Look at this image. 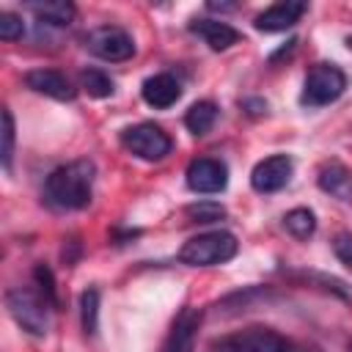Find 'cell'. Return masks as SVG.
<instances>
[{
	"label": "cell",
	"instance_id": "2",
	"mask_svg": "<svg viewBox=\"0 0 352 352\" xmlns=\"http://www.w3.org/2000/svg\"><path fill=\"white\" fill-rule=\"evenodd\" d=\"M6 308L28 336L44 338L50 333V300L41 292H33L28 286H14L6 292Z\"/></svg>",
	"mask_w": 352,
	"mask_h": 352
},
{
	"label": "cell",
	"instance_id": "20",
	"mask_svg": "<svg viewBox=\"0 0 352 352\" xmlns=\"http://www.w3.org/2000/svg\"><path fill=\"white\" fill-rule=\"evenodd\" d=\"M80 319H82V330L85 333H96V324H99V292L94 286L80 294Z\"/></svg>",
	"mask_w": 352,
	"mask_h": 352
},
{
	"label": "cell",
	"instance_id": "21",
	"mask_svg": "<svg viewBox=\"0 0 352 352\" xmlns=\"http://www.w3.org/2000/svg\"><path fill=\"white\" fill-rule=\"evenodd\" d=\"M184 212L195 223H214V220H223L226 217V209L217 201H198V204H190Z\"/></svg>",
	"mask_w": 352,
	"mask_h": 352
},
{
	"label": "cell",
	"instance_id": "23",
	"mask_svg": "<svg viewBox=\"0 0 352 352\" xmlns=\"http://www.w3.org/2000/svg\"><path fill=\"white\" fill-rule=\"evenodd\" d=\"M11 157H14V116L6 107L3 110V168H11Z\"/></svg>",
	"mask_w": 352,
	"mask_h": 352
},
{
	"label": "cell",
	"instance_id": "17",
	"mask_svg": "<svg viewBox=\"0 0 352 352\" xmlns=\"http://www.w3.org/2000/svg\"><path fill=\"white\" fill-rule=\"evenodd\" d=\"M217 121V104L209 99H201L195 104H190V110L184 113V126L192 135H206Z\"/></svg>",
	"mask_w": 352,
	"mask_h": 352
},
{
	"label": "cell",
	"instance_id": "25",
	"mask_svg": "<svg viewBox=\"0 0 352 352\" xmlns=\"http://www.w3.org/2000/svg\"><path fill=\"white\" fill-rule=\"evenodd\" d=\"M333 250H336L338 261L352 270V234H349V231H341V234L333 239Z\"/></svg>",
	"mask_w": 352,
	"mask_h": 352
},
{
	"label": "cell",
	"instance_id": "15",
	"mask_svg": "<svg viewBox=\"0 0 352 352\" xmlns=\"http://www.w3.org/2000/svg\"><path fill=\"white\" fill-rule=\"evenodd\" d=\"M190 30L195 33V36H201L206 44H209V50H214V52H220V50H228V47H234L236 41H239V30H234L228 22H223V19H195L192 25H190Z\"/></svg>",
	"mask_w": 352,
	"mask_h": 352
},
{
	"label": "cell",
	"instance_id": "8",
	"mask_svg": "<svg viewBox=\"0 0 352 352\" xmlns=\"http://www.w3.org/2000/svg\"><path fill=\"white\" fill-rule=\"evenodd\" d=\"M292 170H294V162L289 154H272V157H264L261 162H256V168L250 170V187L256 192H278L289 184L292 179Z\"/></svg>",
	"mask_w": 352,
	"mask_h": 352
},
{
	"label": "cell",
	"instance_id": "10",
	"mask_svg": "<svg viewBox=\"0 0 352 352\" xmlns=\"http://www.w3.org/2000/svg\"><path fill=\"white\" fill-rule=\"evenodd\" d=\"M25 82L30 91L44 94V96L58 99V102H72L77 96V88L72 85V80L58 69H33L25 74Z\"/></svg>",
	"mask_w": 352,
	"mask_h": 352
},
{
	"label": "cell",
	"instance_id": "11",
	"mask_svg": "<svg viewBox=\"0 0 352 352\" xmlns=\"http://www.w3.org/2000/svg\"><path fill=\"white\" fill-rule=\"evenodd\" d=\"M305 11H308L305 3H300V0H283V3H275V6L264 8L253 19V25L261 33H280V30H289L292 25H297Z\"/></svg>",
	"mask_w": 352,
	"mask_h": 352
},
{
	"label": "cell",
	"instance_id": "16",
	"mask_svg": "<svg viewBox=\"0 0 352 352\" xmlns=\"http://www.w3.org/2000/svg\"><path fill=\"white\" fill-rule=\"evenodd\" d=\"M38 22H47V25H55V28H63L74 19V6L66 3V0H47V3H30L28 6Z\"/></svg>",
	"mask_w": 352,
	"mask_h": 352
},
{
	"label": "cell",
	"instance_id": "1",
	"mask_svg": "<svg viewBox=\"0 0 352 352\" xmlns=\"http://www.w3.org/2000/svg\"><path fill=\"white\" fill-rule=\"evenodd\" d=\"M94 176L96 168L91 160H74L55 168L44 182V204L58 212L85 209L94 198Z\"/></svg>",
	"mask_w": 352,
	"mask_h": 352
},
{
	"label": "cell",
	"instance_id": "7",
	"mask_svg": "<svg viewBox=\"0 0 352 352\" xmlns=\"http://www.w3.org/2000/svg\"><path fill=\"white\" fill-rule=\"evenodd\" d=\"M85 47L91 55L102 58V60H110V63H121V60H129L135 55V41L132 36L118 28V25H102V28H94L88 36H85Z\"/></svg>",
	"mask_w": 352,
	"mask_h": 352
},
{
	"label": "cell",
	"instance_id": "14",
	"mask_svg": "<svg viewBox=\"0 0 352 352\" xmlns=\"http://www.w3.org/2000/svg\"><path fill=\"white\" fill-rule=\"evenodd\" d=\"M316 184L322 192H327L344 204H352V170L344 162H338V160L322 162V168L316 173Z\"/></svg>",
	"mask_w": 352,
	"mask_h": 352
},
{
	"label": "cell",
	"instance_id": "6",
	"mask_svg": "<svg viewBox=\"0 0 352 352\" xmlns=\"http://www.w3.org/2000/svg\"><path fill=\"white\" fill-rule=\"evenodd\" d=\"M121 146L129 154L154 162V160H162L165 154H170V146L173 143H170V138H168V132L162 126H157L151 121H143V124L126 126L121 132Z\"/></svg>",
	"mask_w": 352,
	"mask_h": 352
},
{
	"label": "cell",
	"instance_id": "22",
	"mask_svg": "<svg viewBox=\"0 0 352 352\" xmlns=\"http://www.w3.org/2000/svg\"><path fill=\"white\" fill-rule=\"evenodd\" d=\"M22 33H25L22 16L14 14V11H3L0 14V38L3 41H16V38H22Z\"/></svg>",
	"mask_w": 352,
	"mask_h": 352
},
{
	"label": "cell",
	"instance_id": "13",
	"mask_svg": "<svg viewBox=\"0 0 352 352\" xmlns=\"http://www.w3.org/2000/svg\"><path fill=\"white\" fill-rule=\"evenodd\" d=\"M198 327H201V311L190 308V305L182 308L179 316L170 324V333L165 338V349L162 352H192Z\"/></svg>",
	"mask_w": 352,
	"mask_h": 352
},
{
	"label": "cell",
	"instance_id": "4",
	"mask_svg": "<svg viewBox=\"0 0 352 352\" xmlns=\"http://www.w3.org/2000/svg\"><path fill=\"white\" fill-rule=\"evenodd\" d=\"M346 91V74L336 63H316L305 74L300 104L302 107H324L336 102Z\"/></svg>",
	"mask_w": 352,
	"mask_h": 352
},
{
	"label": "cell",
	"instance_id": "18",
	"mask_svg": "<svg viewBox=\"0 0 352 352\" xmlns=\"http://www.w3.org/2000/svg\"><path fill=\"white\" fill-rule=\"evenodd\" d=\"M283 228L294 239H308L316 231V214L311 209H305V206H297V209H292V212L283 214Z\"/></svg>",
	"mask_w": 352,
	"mask_h": 352
},
{
	"label": "cell",
	"instance_id": "3",
	"mask_svg": "<svg viewBox=\"0 0 352 352\" xmlns=\"http://www.w3.org/2000/svg\"><path fill=\"white\" fill-rule=\"evenodd\" d=\"M239 250V242L231 231H206V234H198V236H190L182 250H179V261L187 264V267H214V264H223L228 258H234Z\"/></svg>",
	"mask_w": 352,
	"mask_h": 352
},
{
	"label": "cell",
	"instance_id": "19",
	"mask_svg": "<svg viewBox=\"0 0 352 352\" xmlns=\"http://www.w3.org/2000/svg\"><path fill=\"white\" fill-rule=\"evenodd\" d=\"M80 85L91 94V96H96V99H104V96H113V91H116V82H113V77L107 74V72H102V69H82L80 72Z\"/></svg>",
	"mask_w": 352,
	"mask_h": 352
},
{
	"label": "cell",
	"instance_id": "9",
	"mask_svg": "<svg viewBox=\"0 0 352 352\" xmlns=\"http://www.w3.org/2000/svg\"><path fill=\"white\" fill-rule=\"evenodd\" d=\"M228 184V168L220 160L212 157H198L187 165V187L192 192H223Z\"/></svg>",
	"mask_w": 352,
	"mask_h": 352
},
{
	"label": "cell",
	"instance_id": "24",
	"mask_svg": "<svg viewBox=\"0 0 352 352\" xmlns=\"http://www.w3.org/2000/svg\"><path fill=\"white\" fill-rule=\"evenodd\" d=\"M33 278L38 283V292L50 300V305H58V292H55V280H52V272L44 267V264H36L33 270Z\"/></svg>",
	"mask_w": 352,
	"mask_h": 352
},
{
	"label": "cell",
	"instance_id": "12",
	"mask_svg": "<svg viewBox=\"0 0 352 352\" xmlns=\"http://www.w3.org/2000/svg\"><path fill=\"white\" fill-rule=\"evenodd\" d=\"M140 96L148 107L154 110H168L170 104L179 102L182 96V85L173 74L168 72H160V74H151L148 80H143V88H140Z\"/></svg>",
	"mask_w": 352,
	"mask_h": 352
},
{
	"label": "cell",
	"instance_id": "5",
	"mask_svg": "<svg viewBox=\"0 0 352 352\" xmlns=\"http://www.w3.org/2000/svg\"><path fill=\"white\" fill-rule=\"evenodd\" d=\"M209 352H289V346L270 327H245L214 338L209 344Z\"/></svg>",
	"mask_w": 352,
	"mask_h": 352
}]
</instances>
